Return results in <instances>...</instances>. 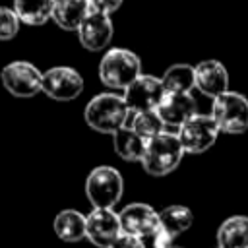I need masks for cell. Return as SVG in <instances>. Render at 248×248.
<instances>
[{
	"mask_svg": "<svg viewBox=\"0 0 248 248\" xmlns=\"http://www.w3.org/2000/svg\"><path fill=\"white\" fill-rule=\"evenodd\" d=\"M83 116L91 130L99 134H116L120 128L128 126L132 112L126 107L124 97L114 93H99L87 103Z\"/></svg>",
	"mask_w": 248,
	"mask_h": 248,
	"instance_id": "6da1fadb",
	"label": "cell"
},
{
	"mask_svg": "<svg viewBox=\"0 0 248 248\" xmlns=\"http://www.w3.org/2000/svg\"><path fill=\"white\" fill-rule=\"evenodd\" d=\"M141 76V60L128 48H110L99 62V78L110 89H126Z\"/></svg>",
	"mask_w": 248,
	"mask_h": 248,
	"instance_id": "7a4b0ae2",
	"label": "cell"
},
{
	"mask_svg": "<svg viewBox=\"0 0 248 248\" xmlns=\"http://www.w3.org/2000/svg\"><path fill=\"white\" fill-rule=\"evenodd\" d=\"M184 153L186 151L178 140V134L163 132L147 141L141 167L151 176H165L180 165Z\"/></svg>",
	"mask_w": 248,
	"mask_h": 248,
	"instance_id": "3957f363",
	"label": "cell"
},
{
	"mask_svg": "<svg viewBox=\"0 0 248 248\" xmlns=\"http://www.w3.org/2000/svg\"><path fill=\"white\" fill-rule=\"evenodd\" d=\"M85 194L93 207L112 209L124 194V178L114 167L108 165L95 167L87 174Z\"/></svg>",
	"mask_w": 248,
	"mask_h": 248,
	"instance_id": "277c9868",
	"label": "cell"
},
{
	"mask_svg": "<svg viewBox=\"0 0 248 248\" xmlns=\"http://www.w3.org/2000/svg\"><path fill=\"white\" fill-rule=\"evenodd\" d=\"M211 116L225 134H244L248 130V99L238 91H227L213 99Z\"/></svg>",
	"mask_w": 248,
	"mask_h": 248,
	"instance_id": "5b68a950",
	"label": "cell"
},
{
	"mask_svg": "<svg viewBox=\"0 0 248 248\" xmlns=\"http://www.w3.org/2000/svg\"><path fill=\"white\" fill-rule=\"evenodd\" d=\"M2 85L16 97H33L43 91V74L41 70L25 60L10 62L0 72Z\"/></svg>",
	"mask_w": 248,
	"mask_h": 248,
	"instance_id": "8992f818",
	"label": "cell"
},
{
	"mask_svg": "<svg viewBox=\"0 0 248 248\" xmlns=\"http://www.w3.org/2000/svg\"><path fill=\"white\" fill-rule=\"evenodd\" d=\"M219 132L211 114H194L178 128V140L186 153H203L217 141Z\"/></svg>",
	"mask_w": 248,
	"mask_h": 248,
	"instance_id": "52a82bcc",
	"label": "cell"
},
{
	"mask_svg": "<svg viewBox=\"0 0 248 248\" xmlns=\"http://www.w3.org/2000/svg\"><path fill=\"white\" fill-rule=\"evenodd\" d=\"M165 93L167 91H165V85H163L161 78L141 74L130 87L124 89L122 97H124V103L130 108V112L136 114V112L157 110Z\"/></svg>",
	"mask_w": 248,
	"mask_h": 248,
	"instance_id": "ba28073f",
	"label": "cell"
},
{
	"mask_svg": "<svg viewBox=\"0 0 248 248\" xmlns=\"http://www.w3.org/2000/svg\"><path fill=\"white\" fill-rule=\"evenodd\" d=\"M83 91V78L70 66H54L43 74V93L54 101H72Z\"/></svg>",
	"mask_w": 248,
	"mask_h": 248,
	"instance_id": "9c48e42d",
	"label": "cell"
},
{
	"mask_svg": "<svg viewBox=\"0 0 248 248\" xmlns=\"http://www.w3.org/2000/svg\"><path fill=\"white\" fill-rule=\"evenodd\" d=\"M194 223V215L186 205H169L159 211V227L153 234V248H174L172 242Z\"/></svg>",
	"mask_w": 248,
	"mask_h": 248,
	"instance_id": "30bf717a",
	"label": "cell"
},
{
	"mask_svg": "<svg viewBox=\"0 0 248 248\" xmlns=\"http://www.w3.org/2000/svg\"><path fill=\"white\" fill-rule=\"evenodd\" d=\"M122 234L124 232H122L120 217L112 209L93 207V211L87 215V240L93 242L95 246L110 248Z\"/></svg>",
	"mask_w": 248,
	"mask_h": 248,
	"instance_id": "8fae6325",
	"label": "cell"
},
{
	"mask_svg": "<svg viewBox=\"0 0 248 248\" xmlns=\"http://www.w3.org/2000/svg\"><path fill=\"white\" fill-rule=\"evenodd\" d=\"M120 225H122V232L130 234V236H138V238H145V236H153L157 227H159V213L147 205V203H128L120 213Z\"/></svg>",
	"mask_w": 248,
	"mask_h": 248,
	"instance_id": "7c38bea8",
	"label": "cell"
},
{
	"mask_svg": "<svg viewBox=\"0 0 248 248\" xmlns=\"http://www.w3.org/2000/svg\"><path fill=\"white\" fill-rule=\"evenodd\" d=\"M112 33H114V29H112L110 16L91 10L89 16L81 21V25L78 29V39L83 48L97 52V50H103L110 43Z\"/></svg>",
	"mask_w": 248,
	"mask_h": 248,
	"instance_id": "4fadbf2b",
	"label": "cell"
},
{
	"mask_svg": "<svg viewBox=\"0 0 248 248\" xmlns=\"http://www.w3.org/2000/svg\"><path fill=\"white\" fill-rule=\"evenodd\" d=\"M157 114L165 122V126L180 128L188 122L196 112V99L192 93H165L163 101L157 107Z\"/></svg>",
	"mask_w": 248,
	"mask_h": 248,
	"instance_id": "5bb4252c",
	"label": "cell"
},
{
	"mask_svg": "<svg viewBox=\"0 0 248 248\" xmlns=\"http://www.w3.org/2000/svg\"><path fill=\"white\" fill-rule=\"evenodd\" d=\"M196 68V87L207 97H219L229 91V72L219 60H202Z\"/></svg>",
	"mask_w": 248,
	"mask_h": 248,
	"instance_id": "9a60e30c",
	"label": "cell"
},
{
	"mask_svg": "<svg viewBox=\"0 0 248 248\" xmlns=\"http://www.w3.org/2000/svg\"><path fill=\"white\" fill-rule=\"evenodd\" d=\"M91 10L93 8L89 0H54L52 19L66 31H78Z\"/></svg>",
	"mask_w": 248,
	"mask_h": 248,
	"instance_id": "2e32d148",
	"label": "cell"
},
{
	"mask_svg": "<svg viewBox=\"0 0 248 248\" xmlns=\"http://www.w3.org/2000/svg\"><path fill=\"white\" fill-rule=\"evenodd\" d=\"M54 232L64 242H78L87 238V215L78 209H62L54 217Z\"/></svg>",
	"mask_w": 248,
	"mask_h": 248,
	"instance_id": "e0dca14e",
	"label": "cell"
},
{
	"mask_svg": "<svg viewBox=\"0 0 248 248\" xmlns=\"http://www.w3.org/2000/svg\"><path fill=\"white\" fill-rule=\"evenodd\" d=\"M219 248H248V217L232 215L217 229Z\"/></svg>",
	"mask_w": 248,
	"mask_h": 248,
	"instance_id": "ac0fdd59",
	"label": "cell"
},
{
	"mask_svg": "<svg viewBox=\"0 0 248 248\" xmlns=\"http://www.w3.org/2000/svg\"><path fill=\"white\" fill-rule=\"evenodd\" d=\"M112 145H114V151L120 159L141 163L147 141L138 132H134L132 126H124L116 134H112Z\"/></svg>",
	"mask_w": 248,
	"mask_h": 248,
	"instance_id": "d6986e66",
	"label": "cell"
},
{
	"mask_svg": "<svg viewBox=\"0 0 248 248\" xmlns=\"http://www.w3.org/2000/svg\"><path fill=\"white\" fill-rule=\"evenodd\" d=\"M54 0H14V12L25 25H43L52 17Z\"/></svg>",
	"mask_w": 248,
	"mask_h": 248,
	"instance_id": "ffe728a7",
	"label": "cell"
},
{
	"mask_svg": "<svg viewBox=\"0 0 248 248\" xmlns=\"http://www.w3.org/2000/svg\"><path fill=\"white\" fill-rule=\"evenodd\" d=\"M161 79L167 93H190L196 87V68L190 64H172Z\"/></svg>",
	"mask_w": 248,
	"mask_h": 248,
	"instance_id": "44dd1931",
	"label": "cell"
},
{
	"mask_svg": "<svg viewBox=\"0 0 248 248\" xmlns=\"http://www.w3.org/2000/svg\"><path fill=\"white\" fill-rule=\"evenodd\" d=\"M134 132H138L145 141L157 138L159 134L165 132V122L157 114V110H147V112H136L132 114V124Z\"/></svg>",
	"mask_w": 248,
	"mask_h": 248,
	"instance_id": "7402d4cb",
	"label": "cell"
},
{
	"mask_svg": "<svg viewBox=\"0 0 248 248\" xmlns=\"http://www.w3.org/2000/svg\"><path fill=\"white\" fill-rule=\"evenodd\" d=\"M19 17L14 12V8L0 6V41H10L19 31Z\"/></svg>",
	"mask_w": 248,
	"mask_h": 248,
	"instance_id": "603a6c76",
	"label": "cell"
},
{
	"mask_svg": "<svg viewBox=\"0 0 248 248\" xmlns=\"http://www.w3.org/2000/svg\"><path fill=\"white\" fill-rule=\"evenodd\" d=\"M89 2H91V8H93V10L110 16L112 12H116V10L122 6L124 0H89Z\"/></svg>",
	"mask_w": 248,
	"mask_h": 248,
	"instance_id": "cb8c5ba5",
	"label": "cell"
},
{
	"mask_svg": "<svg viewBox=\"0 0 248 248\" xmlns=\"http://www.w3.org/2000/svg\"><path fill=\"white\" fill-rule=\"evenodd\" d=\"M110 248H145L143 240L138 236H130V234H122Z\"/></svg>",
	"mask_w": 248,
	"mask_h": 248,
	"instance_id": "d4e9b609",
	"label": "cell"
},
{
	"mask_svg": "<svg viewBox=\"0 0 248 248\" xmlns=\"http://www.w3.org/2000/svg\"><path fill=\"white\" fill-rule=\"evenodd\" d=\"M215 248H219V246H215Z\"/></svg>",
	"mask_w": 248,
	"mask_h": 248,
	"instance_id": "484cf974",
	"label": "cell"
}]
</instances>
